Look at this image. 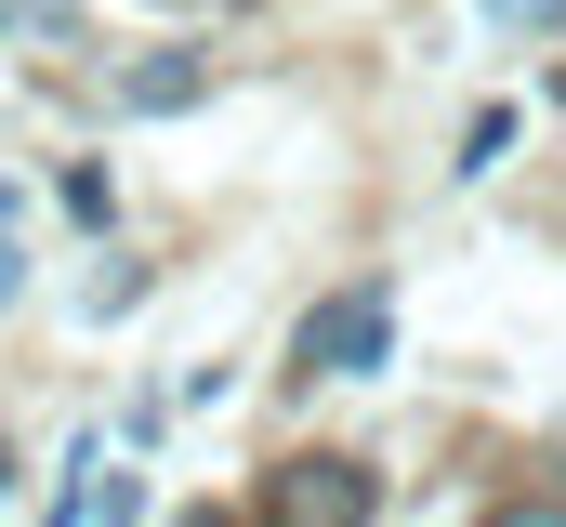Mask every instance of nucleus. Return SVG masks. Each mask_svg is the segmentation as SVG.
Returning <instances> with one entry per match:
<instances>
[{
  "label": "nucleus",
  "mask_w": 566,
  "mask_h": 527,
  "mask_svg": "<svg viewBox=\"0 0 566 527\" xmlns=\"http://www.w3.org/2000/svg\"><path fill=\"white\" fill-rule=\"evenodd\" d=\"M185 93H198V66H185V53H158V66H133V106H185Z\"/></svg>",
  "instance_id": "7ed1b4c3"
},
{
  "label": "nucleus",
  "mask_w": 566,
  "mask_h": 527,
  "mask_svg": "<svg viewBox=\"0 0 566 527\" xmlns=\"http://www.w3.org/2000/svg\"><path fill=\"white\" fill-rule=\"evenodd\" d=\"M369 515H382L369 462H277L264 475V527H369Z\"/></svg>",
  "instance_id": "f257e3e1"
},
{
  "label": "nucleus",
  "mask_w": 566,
  "mask_h": 527,
  "mask_svg": "<svg viewBox=\"0 0 566 527\" xmlns=\"http://www.w3.org/2000/svg\"><path fill=\"white\" fill-rule=\"evenodd\" d=\"M185 527H224V515H185Z\"/></svg>",
  "instance_id": "39448f33"
},
{
  "label": "nucleus",
  "mask_w": 566,
  "mask_h": 527,
  "mask_svg": "<svg viewBox=\"0 0 566 527\" xmlns=\"http://www.w3.org/2000/svg\"><path fill=\"white\" fill-rule=\"evenodd\" d=\"M382 343H396V303H382V290H343V303H316V317H303V343H290V356H303L316 383H356V370H382Z\"/></svg>",
  "instance_id": "f03ea898"
},
{
  "label": "nucleus",
  "mask_w": 566,
  "mask_h": 527,
  "mask_svg": "<svg viewBox=\"0 0 566 527\" xmlns=\"http://www.w3.org/2000/svg\"><path fill=\"white\" fill-rule=\"evenodd\" d=\"M488 527H566V502H501Z\"/></svg>",
  "instance_id": "20e7f679"
}]
</instances>
